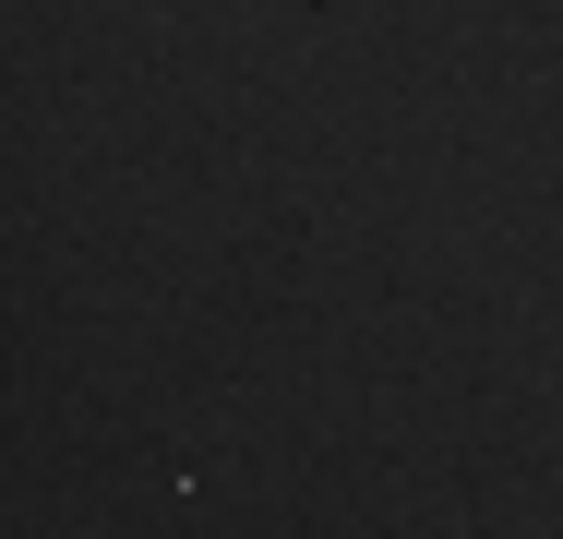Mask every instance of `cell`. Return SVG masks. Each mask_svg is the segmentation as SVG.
<instances>
[]
</instances>
